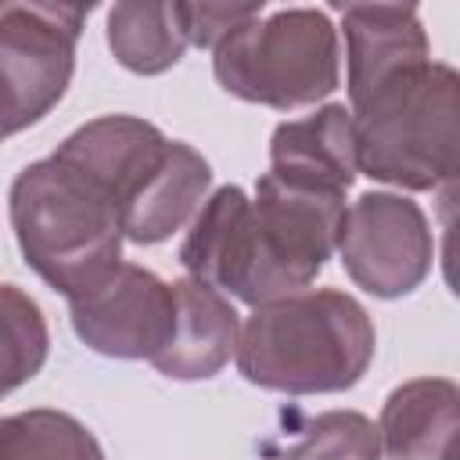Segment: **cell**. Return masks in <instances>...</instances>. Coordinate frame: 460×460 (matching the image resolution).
<instances>
[{"mask_svg": "<svg viewBox=\"0 0 460 460\" xmlns=\"http://www.w3.org/2000/svg\"><path fill=\"white\" fill-rule=\"evenodd\" d=\"M75 334L119 359H158L176 331V291L140 266H119L104 284L72 298Z\"/></svg>", "mask_w": 460, "mask_h": 460, "instance_id": "cell-8", "label": "cell"}, {"mask_svg": "<svg viewBox=\"0 0 460 460\" xmlns=\"http://www.w3.org/2000/svg\"><path fill=\"white\" fill-rule=\"evenodd\" d=\"M341 198L273 172L259 180L255 201L241 187H223L198 212L180 262L198 284L252 305L284 298L305 288L331 259L345 219Z\"/></svg>", "mask_w": 460, "mask_h": 460, "instance_id": "cell-1", "label": "cell"}, {"mask_svg": "<svg viewBox=\"0 0 460 460\" xmlns=\"http://www.w3.org/2000/svg\"><path fill=\"white\" fill-rule=\"evenodd\" d=\"M341 262L377 298L413 291L431 266V237L420 208L395 194H363L341 219Z\"/></svg>", "mask_w": 460, "mask_h": 460, "instance_id": "cell-7", "label": "cell"}, {"mask_svg": "<svg viewBox=\"0 0 460 460\" xmlns=\"http://www.w3.org/2000/svg\"><path fill=\"white\" fill-rule=\"evenodd\" d=\"M356 165L410 190L456 176V72L449 65H410L352 101Z\"/></svg>", "mask_w": 460, "mask_h": 460, "instance_id": "cell-4", "label": "cell"}, {"mask_svg": "<svg viewBox=\"0 0 460 460\" xmlns=\"http://www.w3.org/2000/svg\"><path fill=\"white\" fill-rule=\"evenodd\" d=\"M0 460H104L93 435L58 410L0 420Z\"/></svg>", "mask_w": 460, "mask_h": 460, "instance_id": "cell-14", "label": "cell"}, {"mask_svg": "<svg viewBox=\"0 0 460 460\" xmlns=\"http://www.w3.org/2000/svg\"><path fill=\"white\" fill-rule=\"evenodd\" d=\"M216 79L223 90L273 108L320 101L338 86L334 29L309 7L277 11L262 25L252 18L216 43Z\"/></svg>", "mask_w": 460, "mask_h": 460, "instance_id": "cell-5", "label": "cell"}, {"mask_svg": "<svg viewBox=\"0 0 460 460\" xmlns=\"http://www.w3.org/2000/svg\"><path fill=\"white\" fill-rule=\"evenodd\" d=\"M47 359L40 305L14 284H0V395L25 385Z\"/></svg>", "mask_w": 460, "mask_h": 460, "instance_id": "cell-15", "label": "cell"}, {"mask_svg": "<svg viewBox=\"0 0 460 460\" xmlns=\"http://www.w3.org/2000/svg\"><path fill=\"white\" fill-rule=\"evenodd\" d=\"M385 453L392 460H453L456 388L453 381H413L392 392L381 417Z\"/></svg>", "mask_w": 460, "mask_h": 460, "instance_id": "cell-12", "label": "cell"}, {"mask_svg": "<svg viewBox=\"0 0 460 460\" xmlns=\"http://www.w3.org/2000/svg\"><path fill=\"white\" fill-rule=\"evenodd\" d=\"M108 43L115 58L133 72H162L180 61L187 32L180 22V4L140 7L119 4L108 14Z\"/></svg>", "mask_w": 460, "mask_h": 460, "instance_id": "cell-13", "label": "cell"}, {"mask_svg": "<svg viewBox=\"0 0 460 460\" xmlns=\"http://www.w3.org/2000/svg\"><path fill=\"white\" fill-rule=\"evenodd\" d=\"M374 356L363 305L341 291H302L255 305L244 323L237 367L252 385L277 392L352 388Z\"/></svg>", "mask_w": 460, "mask_h": 460, "instance_id": "cell-3", "label": "cell"}, {"mask_svg": "<svg viewBox=\"0 0 460 460\" xmlns=\"http://www.w3.org/2000/svg\"><path fill=\"white\" fill-rule=\"evenodd\" d=\"M172 291H176V331L165 352L155 359V367L165 377H180V381L212 377L234 349L237 313L208 284L180 280L172 284Z\"/></svg>", "mask_w": 460, "mask_h": 460, "instance_id": "cell-10", "label": "cell"}, {"mask_svg": "<svg viewBox=\"0 0 460 460\" xmlns=\"http://www.w3.org/2000/svg\"><path fill=\"white\" fill-rule=\"evenodd\" d=\"M349 97H363L385 75L428 61V40L413 7H345Z\"/></svg>", "mask_w": 460, "mask_h": 460, "instance_id": "cell-11", "label": "cell"}, {"mask_svg": "<svg viewBox=\"0 0 460 460\" xmlns=\"http://www.w3.org/2000/svg\"><path fill=\"white\" fill-rule=\"evenodd\" d=\"M11 219L25 262L68 302L119 270V205L90 172L61 155L29 165L14 180Z\"/></svg>", "mask_w": 460, "mask_h": 460, "instance_id": "cell-2", "label": "cell"}, {"mask_svg": "<svg viewBox=\"0 0 460 460\" xmlns=\"http://www.w3.org/2000/svg\"><path fill=\"white\" fill-rule=\"evenodd\" d=\"M90 7H0V140L43 119L72 79L75 36Z\"/></svg>", "mask_w": 460, "mask_h": 460, "instance_id": "cell-6", "label": "cell"}, {"mask_svg": "<svg viewBox=\"0 0 460 460\" xmlns=\"http://www.w3.org/2000/svg\"><path fill=\"white\" fill-rule=\"evenodd\" d=\"M273 176L316 190L345 194L356 176L352 119L341 104H331L302 122H284L273 133Z\"/></svg>", "mask_w": 460, "mask_h": 460, "instance_id": "cell-9", "label": "cell"}, {"mask_svg": "<svg viewBox=\"0 0 460 460\" xmlns=\"http://www.w3.org/2000/svg\"><path fill=\"white\" fill-rule=\"evenodd\" d=\"M259 14H262V4H244V7H219V4L190 7V4H180V22H183V32H187V43H198V47H212V43L226 40L234 29H241L244 22H252Z\"/></svg>", "mask_w": 460, "mask_h": 460, "instance_id": "cell-17", "label": "cell"}, {"mask_svg": "<svg viewBox=\"0 0 460 460\" xmlns=\"http://www.w3.org/2000/svg\"><path fill=\"white\" fill-rule=\"evenodd\" d=\"M377 431L359 413H323L277 460H377Z\"/></svg>", "mask_w": 460, "mask_h": 460, "instance_id": "cell-16", "label": "cell"}]
</instances>
